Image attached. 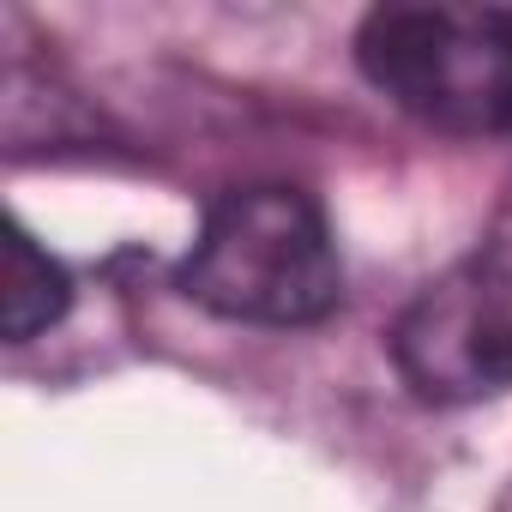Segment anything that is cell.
Here are the masks:
<instances>
[{"instance_id": "6da1fadb", "label": "cell", "mask_w": 512, "mask_h": 512, "mask_svg": "<svg viewBox=\"0 0 512 512\" xmlns=\"http://www.w3.org/2000/svg\"><path fill=\"white\" fill-rule=\"evenodd\" d=\"M181 290L235 326H320L344 302L326 211L302 187H229L181 260Z\"/></svg>"}, {"instance_id": "7a4b0ae2", "label": "cell", "mask_w": 512, "mask_h": 512, "mask_svg": "<svg viewBox=\"0 0 512 512\" xmlns=\"http://www.w3.org/2000/svg\"><path fill=\"white\" fill-rule=\"evenodd\" d=\"M356 67L368 85L422 127L482 139L512 133V13L398 0L374 7L356 31Z\"/></svg>"}, {"instance_id": "3957f363", "label": "cell", "mask_w": 512, "mask_h": 512, "mask_svg": "<svg viewBox=\"0 0 512 512\" xmlns=\"http://www.w3.org/2000/svg\"><path fill=\"white\" fill-rule=\"evenodd\" d=\"M392 362L428 404H476L512 386V235L416 290L392 326Z\"/></svg>"}, {"instance_id": "277c9868", "label": "cell", "mask_w": 512, "mask_h": 512, "mask_svg": "<svg viewBox=\"0 0 512 512\" xmlns=\"http://www.w3.org/2000/svg\"><path fill=\"white\" fill-rule=\"evenodd\" d=\"M67 302H73V278L61 272V260L37 247L25 223H13L7 260H0V338L31 344L37 332H49L67 314Z\"/></svg>"}]
</instances>
